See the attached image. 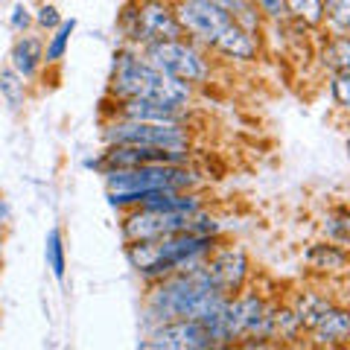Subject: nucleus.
I'll return each instance as SVG.
<instances>
[{
    "mask_svg": "<svg viewBox=\"0 0 350 350\" xmlns=\"http://www.w3.org/2000/svg\"><path fill=\"white\" fill-rule=\"evenodd\" d=\"M330 91H333V100H336L338 105L350 108V68L333 76V82H330Z\"/></svg>",
    "mask_w": 350,
    "mask_h": 350,
    "instance_id": "obj_24",
    "label": "nucleus"
},
{
    "mask_svg": "<svg viewBox=\"0 0 350 350\" xmlns=\"http://www.w3.org/2000/svg\"><path fill=\"white\" fill-rule=\"evenodd\" d=\"M324 18L338 32H350V0H324Z\"/></svg>",
    "mask_w": 350,
    "mask_h": 350,
    "instance_id": "obj_23",
    "label": "nucleus"
},
{
    "mask_svg": "<svg viewBox=\"0 0 350 350\" xmlns=\"http://www.w3.org/2000/svg\"><path fill=\"white\" fill-rule=\"evenodd\" d=\"M44 257H47V269L53 271V278L64 280V269H68V262H64V243H62L59 228H50L47 243H44Z\"/></svg>",
    "mask_w": 350,
    "mask_h": 350,
    "instance_id": "obj_18",
    "label": "nucleus"
},
{
    "mask_svg": "<svg viewBox=\"0 0 350 350\" xmlns=\"http://www.w3.org/2000/svg\"><path fill=\"white\" fill-rule=\"evenodd\" d=\"M146 62L152 68H158L161 73L172 76V79H181V82H204L211 68L207 62L199 56V50H193L190 44H184L181 38H172V41H155V44H146Z\"/></svg>",
    "mask_w": 350,
    "mask_h": 350,
    "instance_id": "obj_7",
    "label": "nucleus"
},
{
    "mask_svg": "<svg viewBox=\"0 0 350 350\" xmlns=\"http://www.w3.org/2000/svg\"><path fill=\"white\" fill-rule=\"evenodd\" d=\"M286 15L306 27H319L324 21V0H286Z\"/></svg>",
    "mask_w": 350,
    "mask_h": 350,
    "instance_id": "obj_19",
    "label": "nucleus"
},
{
    "mask_svg": "<svg viewBox=\"0 0 350 350\" xmlns=\"http://www.w3.org/2000/svg\"><path fill=\"white\" fill-rule=\"evenodd\" d=\"M44 62V50H41V41L38 38H21L12 50V68L29 79V76H36V70L41 68Z\"/></svg>",
    "mask_w": 350,
    "mask_h": 350,
    "instance_id": "obj_15",
    "label": "nucleus"
},
{
    "mask_svg": "<svg viewBox=\"0 0 350 350\" xmlns=\"http://www.w3.org/2000/svg\"><path fill=\"white\" fill-rule=\"evenodd\" d=\"M105 140L111 144H137V146H158L172 152H187L190 137L178 123H144V120H117L105 129Z\"/></svg>",
    "mask_w": 350,
    "mask_h": 350,
    "instance_id": "obj_6",
    "label": "nucleus"
},
{
    "mask_svg": "<svg viewBox=\"0 0 350 350\" xmlns=\"http://www.w3.org/2000/svg\"><path fill=\"white\" fill-rule=\"evenodd\" d=\"M202 216L196 213H181V211H161V207H140V211L129 213L123 219V237L126 243H146V239H161L178 231H199V234H213L207 225H199Z\"/></svg>",
    "mask_w": 350,
    "mask_h": 350,
    "instance_id": "obj_5",
    "label": "nucleus"
},
{
    "mask_svg": "<svg viewBox=\"0 0 350 350\" xmlns=\"http://www.w3.org/2000/svg\"><path fill=\"white\" fill-rule=\"evenodd\" d=\"M111 94L120 100H131V96H144V100H155L163 105L181 108L190 100L187 82L172 79V76L152 68L146 59H137L131 53H117L114 56V76H111Z\"/></svg>",
    "mask_w": 350,
    "mask_h": 350,
    "instance_id": "obj_3",
    "label": "nucleus"
},
{
    "mask_svg": "<svg viewBox=\"0 0 350 350\" xmlns=\"http://www.w3.org/2000/svg\"><path fill=\"white\" fill-rule=\"evenodd\" d=\"M213 47L219 53H225L228 59H239V62H248V59L257 56V41L251 38V29L237 24V21H231V27L219 36V41L213 44Z\"/></svg>",
    "mask_w": 350,
    "mask_h": 350,
    "instance_id": "obj_13",
    "label": "nucleus"
},
{
    "mask_svg": "<svg viewBox=\"0 0 350 350\" xmlns=\"http://www.w3.org/2000/svg\"><path fill=\"white\" fill-rule=\"evenodd\" d=\"M333 234L342 239H350V213L342 216V222H333Z\"/></svg>",
    "mask_w": 350,
    "mask_h": 350,
    "instance_id": "obj_28",
    "label": "nucleus"
},
{
    "mask_svg": "<svg viewBox=\"0 0 350 350\" xmlns=\"http://www.w3.org/2000/svg\"><path fill=\"white\" fill-rule=\"evenodd\" d=\"M0 94H3V100L12 108L24 105V100H27L24 76H21L15 68H3V70H0Z\"/></svg>",
    "mask_w": 350,
    "mask_h": 350,
    "instance_id": "obj_20",
    "label": "nucleus"
},
{
    "mask_svg": "<svg viewBox=\"0 0 350 350\" xmlns=\"http://www.w3.org/2000/svg\"><path fill=\"white\" fill-rule=\"evenodd\" d=\"M260 12H266L269 18H283L286 15V0H257Z\"/></svg>",
    "mask_w": 350,
    "mask_h": 350,
    "instance_id": "obj_25",
    "label": "nucleus"
},
{
    "mask_svg": "<svg viewBox=\"0 0 350 350\" xmlns=\"http://www.w3.org/2000/svg\"><path fill=\"white\" fill-rule=\"evenodd\" d=\"M76 29V21H62V24L56 27V36L50 38L47 44V53H44V62H62L64 53H68V44H70V36Z\"/></svg>",
    "mask_w": 350,
    "mask_h": 350,
    "instance_id": "obj_22",
    "label": "nucleus"
},
{
    "mask_svg": "<svg viewBox=\"0 0 350 350\" xmlns=\"http://www.w3.org/2000/svg\"><path fill=\"white\" fill-rule=\"evenodd\" d=\"M204 271H207V278H211L213 286L231 298V295L243 286V280L248 275V260L239 248H225L204 262Z\"/></svg>",
    "mask_w": 350,
    "mask_h": 350,
    "instance_id": "obj_11",
    "label": "nucleus"
},
{
    "mask_svg": "<svg viewBox=\"0 0 350 350\" xmlns=\"http://www.w3.org/2000/svg\"><path fill=\"white\" fill-rule=\"evenodd\" d=\"M324 68H330L333 73H342L350 68V36H336L333 41H327V47L321 53Z\"/></svg>",
    "mask_w": 350,
    "mask_h": 350,
    "instance_id": "obj_17",
    "label": "nucleus"
},
{
    "mask_svg": "<svg viewBox=\"0 0 350 350\" xmlns=\"http://www.w3.org/2000/svg\"><path fill=\"white\" fill-rule=\"evenodd\" d=\"M9 24H12V29H18V32H24L29 24H32V18H29V12H27V6H15L12 9V18H9Z\"/></svg>",
    "mask_w": 350,
    "mask_h": 350,
    "instance_id": "obj_27",
    "label": "nucleus"
},
{
    "mask_svg": "<svg viewBox=\"0 0 350 350\" xmlns=\"http://www.w3.org/2000/svg\"><path fill=\"white\" fill-rule=\"evenodd\" d=\"M228 304V295L219 292L204 271V262L196 269H184L172 275L152 292L149 312L163 321L175 319H196V321H211L222 312Z\"/></svg>",
    "mask_w": 350,
    "mask_h": 350,
    "instance_id": "obj_1",
    "label": "nucleus"
},
{
    "mask_svg": "<svg viewBox=\"0 0 350 350\" xmlns=\"http://www.w3.org/2000/svg\"><path fill=\"white\" fill-rule=\"evenodd\" d=\"M181 24L175 18V9L167 6L163 0H144L135 12V24L129 27V38L155 44V41H172L181 36Z\"/></svg>",
    "mask_w": 350,
    "mask_h": 350,
    "instance_id": "obj_9",
    "label": "nucleus"
},
{
    "mask_svg": "<svg viewBox=\"0 0 350 350\" xmlns=\"http://www.w3.org/2000/svg\"><path fill=\"white\" fill-rule=\"evenodd\" d=\"M213 251V234L178 231L146 243H129V262L146 278H163L170 271L202 266Z\"/></svg>",
    "mask_w": 350,
    "mask_h": 350,
    "instance_id": "obj_2",
    "label": "nucleus"
},
{
    "mask_svg": "<svg viewBox=\"0 0 350 350\" xmlns=\"http://www.w3.org/2000/svg\"><path fill=\"white\" fill-rule=\"evenodd\" d=\"M312 336L319 345H342L350 338V312L330 306L327 315L312 327Z\"/></svg>",
    "mask_w": 350,
    "mask_h": 350,
    "instance_id": "obj_14",
    "label": "nucleus"
},
{
    "mask_svg": "<svg viewBox=\"0 0 350 350\" xmlns=\"http://www.w3.org/2000/svg\"><path fill=\"white\" fill-rule=\"evenodd\" d=\"M207 3H216V6H222V9H228V12H234V9H237V3H239V0H207Z\"/></svg>",
    "mask_w": 350,
    "mask_h": 350,
    "instance_id": "obj_29",
    "label": "nucleus"
},
{
    "mask_svg": "<svg viewBox=\"0 0 350 350\" xmlns=\"http://www.w3.org/2000/svg\"><path fill=\"white\" fill-rule=\"evenodd\" d=\"M105 175H108V193H149V190L181 193L199 181L181 163H144V167H131V170H111Z\"/></svg>",
    "mask_w": 350,
    "mask_h": 350,
    "instance_id": "obj_4",
    "label": "nucleus"
},
{
    "mask_svg": "<svg viewBox=\"0 0 350 350\" xmlns=\"http://www.w3.org/2000/svg\"><path fill=\"white\" fill-rule=\"evenodd\" d=\"M144 347H167V350H202V347H216L211 330L204 321L196 319H175L161 324L152 342H144Z\"/></svg>",
    "mask_w": 350,
    "mask_h": 350,
    "instance_id": "obj_10",
    "label": "nucleus"
},
{
    "mask_svg": "<svg viewBox=\"0 0 350 350\" xmlns=\"http://www.w3.org/2000/svg\"><path fill=\"white\" fill-rule=\"evenodd\" d=\"M38 24L47 27V29H56L62 24V15L56 12V6H41L38 9Z\"/></svg>",
    "mask_w": 350,
    "mask_h": 350,
    "instance_id": "obj_26",
    "label": "nucleus"
},
{
    "mask_svg": "<svg viewBox=\"0 0 350 350\" xmlns=\"http://www.w3.org/2000/svg\"><path fill=\"white\" fill-rule=\"evenodd\" d=\"M120 114L126 120H144V123H178V108L155 103V100H144V96L123 100Z\"/></svg>",
    "mask_w": 350,
    "mask_h": 350,
    "instance_id": "obj_12",
    "label": "nucleus"
},
{
    "mask_svg": "<svg viewBox=\"0 0 350 350\" xmlns=\"http://www.w3.org/2000/svg\"><path fill=\"white\" fill-rule=\"evenodd\" d=\"M175 18L184 32H190L204 44H216L219 36L231 27V12L216 3H207V0H181L178 9H175Z\"/></svg>",
    "mask_w": 350,
    "mask_h": 350,
    "instance_id": "obj_8",
    "label": "nucleus"
},
{
    "mask_svg": "<svg viewBox=\"0 0 350 350\" xmlns=\"http://www.w3.org/2000/svg\"><path fill=\"white\" fill-rule=\"evenodd\" d=\"M306 260H310L315 269H330V271L347 266V254L342 248H336V245H312L310 254H306Z\"/></svg>",
    "mask_w": 350,
    "mask_h": 350,
    "instance_id": "obj_21",
    "label": "nucleus"
},
{
    "mask_svg": "<svg viewBox=\"0 0 350 350\" xmlns=\"http://www.w3.org/2000/svg\"><path fill=\"white\" fill-rule=\"evenodd\" d=\"M6 222H9V207L3 199H0V225H6Z\"/></svg>",
    "mask_w": 350,
    "mask_h": 350,
    "instance_id": "obj_30",
    "label": "nucleus"
},
{
    "mask_svg": "<svg viewBox=\"0 0 350 350\" xmlns=\"http://www.w3.org/2000/svg\"><path fill=\"white\" fill-rule=\"evenodd\" d=\"M330 301L327 298H321V295H315V292H304L301 298H298V304H295V315H298V321H301V327H306V330H312L315 324H319L324 315H327V310H330Z\"/></svg>",
    "mask_w": 350,
    "mask_h": 350,
    "instance_id": "obj_16",
    "label": "nucleus"
}]
</instances>
